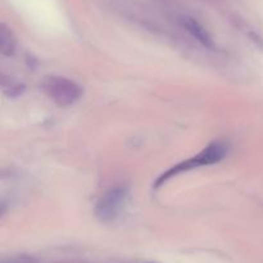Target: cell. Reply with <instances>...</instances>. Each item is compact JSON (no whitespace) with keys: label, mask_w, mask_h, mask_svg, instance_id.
I'll list each match as a JSON object with an SVG mask.
<instances>
[{"label":"cell","mask_w":263,"mask_h":263,"mask_svg":"<svg viewBox=\"0 0 263 263\" xmlns=\"http://www.w3.org/2000/svg\"><path fill=\"white\" fill-rule=\"evenodd\" d=\"M226 154H228V146H226V144L222 143V141H213V143H211L207 148L203 149V151L200 152L199 154H197L195 157L186 159V161L184 162H180L176 166L170 168L168 171L163 172V174L157 179L154 186H162L164 182H167L174 176L182 174V172L190 171V170L198 168V167L211 166V164L218 163V162L222 161V159L225 158Z\"/></svg>","instance_id":"1"},{"label":"cell","mask_w":263,"mask_h":263,"mask_svg":"<svg viewBox=\"0 0 263 263\" xmlns=\"http://www.w3.org/2000/svg\"><path fill=\"white\" fill-rule=\"evenodd\" d=\"M44 92L59 105H69L81 98L82 89L73 80L62 76H49L44 79Z\"/></svg>","instance_id":"2"},{"label":"cell","mask_w":263,"mask_h":263,"mask_svg":"<svg viewBox=\"0 0 263 263\" xmlns=\"http://www.w3.org/2000/svg\"><path fill=\"white\" fill-rule=\"evenodd\" d=\"M128 198L126 186H115L104 193L95 205V216L100 222H112L120 216Z\"/></svg>","instance_id":"3"},{"label":"cell","mask_w":263,"mask_h":263,"mask_svg":"<svg viewBox=\"0 0 263 263\" xmlns=\"http://www.w3.org/2000/svg\"><path fill=\"white\" fill-rule=\"evenodd\" d=\"M182 25H184V27L186 28L187 32H189L190 35L198 41V43L202 44L204 48L212 49L213 46H215L210 32H208V31L204 28V26H203L202 23L198 22L195 18L184 17L182 18Z\"/></svg>","instance_id":"4"},{"label":"cell","mask_w":263,"mask_h":263,"mask_svg":"<svg viewBox=\"0 0 263 263\" xmlns=\"http://www.w3.org/2000/svg\"><path fill=\"white\" fill-rule=\"evenodd\" d=\"M0 49L4 55H13L15 49V40L13 37L12 32L9 28L5 27V25H2L0 27Z\"/></svg>","instance_id":"5"},{"label":"cell","mask_w":263,"mask_h":263,"mask_svg":"<svg viewBox=\"0 0 263 263\" xmlns=\"http://www.w3.org/2000/svg\"><path fill=\"white\" fill-rule=\"evenodd\" d=\"M3 89H4L5 94H8L9 97H17V95L22 94L25 86L17 81H10L8 84L3 82Z\"/></svg>","instance_id":"6"},{"label":"cell","mask_w":263,"mask_h":263,"mask_svg":"<svg viewBox=\"0 0 263 263\" xmlns=\"http://www.w3.org/2000/svg\"><path fill=\"white\" fill-rule=\"evenodd\" d=\"M5 263H33V259L30 258V257L21 256V257H17V258L9 259V261Z\"/></svg>","instance_id":"7"}]
</instances>
